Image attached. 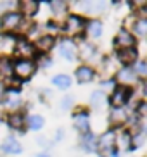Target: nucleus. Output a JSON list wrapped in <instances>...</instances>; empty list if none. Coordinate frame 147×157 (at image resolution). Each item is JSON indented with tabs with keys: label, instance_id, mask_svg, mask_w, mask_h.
I'll list each match as a JSON object with an SVG mask.
<instances>
[{
	"label": "nucleus",
	"instance_id": "obj_1",
	"mask_svg": "<svg viewBox=\"0 0 147 157\" xmlns=\"http://www.w3.org/2000/svg\"><path fill=\"white\" fill-rule=\"evenodd\" d=\"M12 71L18 74L19 78H30L33 73H35V64H33V60L30 59H19L16 64L12 66Z\"/></svg>",
	"mask_w": 147,
	"mask_h": 157
},
{
	"label": "nucleus",
	"instance_id": "obj_2",
	"mask_svg": "<svg viewBox=\"0 0 147 157\" xmlns=\"http://www.w3.org/2000/svg\"><path fill=\"white\" fill-rule=\"evenodd\" d=\"M99 150H101L102 155H109L111 150H113V147L116 145V133L114 131H107V133H104L99 138Z\"/></svg>",
	"mask_w": 147,
	"mask_h": 157
},
{
	"label": "nucleus",
	"instance_id": "obj_3",
	"mask_svg": "<svg viewBox=\"0 0 147 157\" xmlns=\"http://www.w3.org/2000/svg\"><path fill=\"white\" fill-rule=\"evenodd\" d=\"M128 97H130V88L121 85V86L114 88V92H113V95H111V104H113L114 109H120L121 105L126 104Z\"/></svg>",
	"mask_w": 147,
	"mask_h": 157
},
{
	"label": "nucleus",
	"instance_id": "obj_4",
	"mask_svg": "<svg viewBox=\"0 0 147 157\" xmlns=\"http://www.w3.org/2000/svg\"><path fill=\"white\" fill-rule=\"evenodd\" d=\"M83 28H85V21H83V17H80V16L73 14L66 19L64 31L68 33V35H76V33H80Z\"/></svg>",
	"mask_w": 147,
	"mask_h": 157
},
{
	"label": "nucleus",
	"instance_id": "obj_5",
	"mask_svg": "<svg viewBox=\"0 0 147 157\" xmlns=\"http://www.w3.org/2000/svg\"><path fill=\"white\" fill-rule=\"evenodd\" d=\"M21 21H23L21 14H18V12H9V14H5L2 17V28L5 31H12V29H16L21 24Z\"/></svg>",
	"mask_w": 147,
	"mask_h": 157
},
{
	"label": "nucleus",
	"instance_id": "obj_6",
	"mask_svg": "<svg viewBox=\"0 0 147 157\" xmlns=\"http://www.w3.org/2000/svg\"><path fill=\"white\" fill-rule=\"evenodd\" d=\"M114 43H116V47H118L120 50L121 48H130V47L135 45V38L132 36L126 29H121V31L118 33V36H116Z\"/></svg>",
	"mask_w": 147,
	"mask_h": 157
},
{
	"label": "nucleus",
	"instance_id": "obj_7",
	"mask_svg": "<svg viewBox=\"0 0 147 157\" xmlns=\"http://www.w3.org/2000/svg\"><path fill=\"white\" fill-rule=\"evenodd\" d=\"M118 81H120L123 86H126V85H133L135 81H137V74H135L133 69L125 67V69H121L120 73H118Z\"/></svg>",
	"mask_w": 147,
	"mask_h": 157
},
{
	"label": "nucleus",
	"instance_id": "obj_8",
	"mask_svg": "<svg viewBox=\"0 0 147 157\" xmlns=\"http://www.w3.org/2000/svg\"><path fill=\"white\" fill-rule=\"evenodd\" d=\"M16 54L21 56L23 59H28V57H31L35 54V48H33L31 43H28L26 40H19L16 43Z\"/></svg>",
	"mask_w": 147,
	"mask_h": 157
},
{
	"label": "nucleus",
	"instance_id": "obj_9",
	"mask_svg": "<svg viewBox=\"0 0 147 157\" xmlns=\"http://www.w3.org/2000/svg\"><path fill=\"white\" fill-rule=\"evenodd\" d=\"M2 150H4L5 154H21L23 147H21V143L16 138L9 136V138H5L4 143H2Z\"/></svg>",
	"mask_w": 147,
	"mask_h": 157
},
{
	"label": "nucleus",
	"instance_id": "obj_10",
	"mask_svg": "<svg viewBox=\"0 0 147 157\" xmlns=\"http://www.w3.org/2000/svg\"><path fill=\"white\" fill-rule=\"evenodd\" d=\"M118 59H120V62H123V64H132V62H135V59H137V50H135L133 47H130V48H121V50H118Z\"/></svg>",
	"mask_w": 147,
	"mask_h": 157
},
{
	"label": "nucleus",
	"instance_id": "obj_11",
	"mask_svg": "<svg viewBox=\"0 0 147 157\" xmlns=\"http://www.w3.org/2000/svg\"><path fill=\"white\" fill-rule=\"evenodd\" d=\"M61 56L68 60H73L74 56H76V45L71 40H62V43H61Z\"/></svg>",
	"mask_w": 147,
	"mask_h": 157
},
{
	"label": "nucleus",
	"instance_id": "obj_12",
	"mask_svg": "<svg viewBox=\"0 0 147 157\" xmlns=\"http://www.w3.org/2000/svg\"><path fill=\"white\" fill-rule=\"evenodd\" d=\"M74 74H76L78 83H88V81H92V78H93V71H92V67H88V66H80L78 69L74 71Z\"/></svg>",
	"mask_w": 147,
	"mask_h": 157
},
{
	"label": "nucleus",
	"instance_id": "obj_13",
	"mask_svg": "<svg viewBox=\"0 0 147 157\" xmlns=\"http://www.w3.org/2000/svg\"><path fill=\"white\" fill-rule=\"evenodd\" d=\"M74 126L81 133H88V116L87 112H80L74 116Z\"/></svg>",
	"mask_w": 147,
	"mask_h": 157
},
{
	"label": "nucleus",
	"instance_id": "obj_14",
	"mask_svg": "<svg viewBox=\"0 0 147 157\" xmlns=\"http://www.w3.org/2000/svg\"><path fill=\"white\" fill-rule=\"evenodd\" d=\"M52 45H54V36H50V35H45V36H40L37 40V48L42 52H49L52 48Z\"/></svg>",
	"mask_w": 147,
	"mask_h": 157
},
{
	"label": "nucleus",
	"instance_id": "obj_15",
	"mask_svg": "<svg viewBox=\"0 0 147 157\" xmlns=\"http://www.w3.org/2000/svg\"><path fill=\"white\" fill-rule=\"evenodd\" d=\"M7 123H9L10 128H14V129H21V128H23V124H24V116L21 114V112H12V114L9 116Z\"/></svg>",
	"mask_w": 147,
	"mask_h": 157
},
{
	"label": "nucleus",
	"instance_id": "obj_16",
	"mask_svg": "<svg viewBox=\"0 0 147 157\" xmlns=\"http://www.w3.org/2000/svg\"><path fill=\"white\" fill-rule=\"evenodd\" d=\"M126 121V112L123 111V109H114V111L111 112V123L113 124H121V123H125Z\"/></svg>",
	"mask_w": 147,
	"mask_h": 157
},
{
	"label": "nucleus",
	"instance_id": "obj_17",
	"mask_svg": "<svg viewBox=\"0 0 147 157\" xmlns=\"http://www.w3.org/2000/svg\"><path fill=\"white\" fill-rule=\"evenodd\" d=\"M88 35L93 38H99L102 35V23L101 21H90L88 23Z\"/></svg>",
	"mask_w": 147,
	"mask_h": 157
},
{
	"label": "nucleus",
	"instance_id": "obj_18",
	"mask_svg": "<svg viewBox=\"0 0 147 157\" xmlns=\"http://www.w3.org/2000/svg\"><path fill=\"white\" fill-rule=\"evenodd\" d=\"M52 83H54L55 86H59V88L64 90V88H69V85H71V78L66 76V74H57V76H54Z\"/></svg>",
	"mask_w": 147,
	"mask_h": 157
},
{
	"label": "nucleus",
	"instance_id": "obj_19",
	"mask_svg": "<svg viewBox=\"0 0 147 157\" xmlns=\"http://www.w3.org/2000/svg\"><path fill=\"white\" fill-rule=\"evenodd\" d=\"M104 102H106V95H104V92L97 90V92L92 93V97H90V104H92L95 109H99V107H101Z\"/></svg>",
	"mask_w": 147,
	"mask_h": 157
},
{
	"label": "nucleus",
	"instance_id": "obj_20",
	"mask_svg": "<svg viewBox=\"0 0 147 157\" xmlns=\"http://www.w3.org/2000/svg\"><path fill=\"white\" fill-rule=\"evenodd\" d=\"M21 7H23V12L28 16L35 14L38 10V2H33V0H24V2H21Z\"/></svg>",
	"mask_w": 147,
	"mask_h": 157
},
{
	"label": "nucleus",
	"instance_id": "obj_21",
	"mask_svg": "<svg viewBox=\"0 0 147 157\" xmlns=\"http://www.w3.org/2000/svg\"><path fill=\"white\" fill-rule=\"evenodd\" d=\"M133 31L135 35H138V36H145V33H147V19H138L137 23L133 24Z\"/></svg>",
	"mask_w": 147,
	"mask_h": 157
},
{
	"label": "nucleus",
	"instance_id": "obj_22",
	"mask_svg": "<svg viewBox=\"0 0 147 157\" xmlns=\"http://www.w3.org/2000/svg\"><path fill=\"white\" fill-rule=\"evenodd\" d=\"M28 124H30V128H31L33 131H38V129L43 126V117H42V116H30V117H28Z\"/></svg>",
	"mask_w": 147,
	"mask_h": 157
},
{
	"label": "nucleus",
	"instance_id": "obj_23",
	"mask_svg": "<svg viewBox=\"0 0 147 157\" xmlns=\"http://www.w3.org/2000/svg\"><path fill=\"white\" fill-rule=\"evenodd\" d=\"M12 74V64L9 59H0V76H10Z\"/></svg>",
	"mask_w": 147,
	"mask_h": 157
},
{
	"label": "nucleus",
	"instance_id": "obj_24",
	"mask_svg": "<svg viewBox=\"0 0 147 157\" xmlns=\"http://www.w3.org/2000/svg\"><path fill=\"white\" fill-rule=\"evenodd\" d=\"M93 54H95V47H93V45L83 43L81 48H80V56H81V59H90Z\"/></svg>",
	"mask_w": 147,
	"mask_h": 157
},
{
	"label": "nucleus",
	"instance_id": "obj_25",
	"mask_svg": "<svg viewBox=\"0 0 147 157\" xmlns=\"http://www.w3.org/2000/svg\"><path fill=\"white\" fill-rule=\"evenodd\" d=\"M49 5H50L52 12L57 14V16L62 14V12L66 10V4H64V2H49Z\"/></svg>",
	"mask_w": 147,
	"mask_h": 157
},
{
	"label": "nucleus",
	"instance_id": "obj_26",
	"mask_svg": "<svg viewBox=\"0 0 147 157\" xmlns=\"http://www.w3.org/2000/svg\"><path fill=\"white\" fill-rule=\"evenodd\" d=\"M142 143H144V131H138L137 135H133V136H132L130 145H133V147H140Z\"/></svg>",
	"mask_w": 147,
	"mask_h": 157
},
{
	"label": "nucleus",
	"instance_id": "obj_27",
	"mask_svg": "<svg viewBox=\"0 0 147 157\" xmlns=\"http://www.w3.org/2000/svg\"><path fill=\"white\" fill-rule=\"evenodd\" d=\"M135 71L138 73V76H140V78H145V76H147V64L144 62V60H140V62L135 66Z\"/></svg>",
	"mask_w": 147,
	"mask_h": 157
},
{
	"label": "nucleus",
	"instance_id": "obj_28",
	"mask_svg": "<svg viewBox=\"0 0 147 157\" xmlns=\"http://www.w3.org/2000/svg\"><path fill=\"white\" fill-rule=\"evenodd\" d=\"M130 142H132V136H130V135H121L120 138H118V145H120V147H123V148H126L130 145Z\"/></svg>",
	"mask_w": 147,
	"mask_h": 157
},
{
	"label": "nucleus",
	"instance_id": "obj_29",
	"mask_svg": "<svg viewBox=\"0 0 147 157\" xmlns=\"http://www.w3.org/2000/svg\"><path fill=\"white\" fill-rule=\"evenodd\" d=\"M73 105V97H64L62 100H61V109H69V107Z\"/></svg>",
	"mask_w": 147,
	"mask_h": 157
},
{
	"label": "nucleus",
	"instance_id": "obj_30",
	"mask_svg": "<svg viewBox=\"0 0 147 157\" xmlns=\"http://www.w3.org/2000/svg\"><path fill=\"white\" fill-rule=\"evenodd\" d=\"M42 66H52V59H49V57H42Z\"/></svg>",
	"mask_w": 147,
	"mask_h": 157
},
{
	"label": "nucleus",
	"instance_id": "obj_31",
	"mask_svg": "<svg viewBox=\"0 0 147 157\" xmlns=\"http://www.w3.org/2000/svg\"><path fill=\"white\" fill-rule=\"evenodd\" d=\"M138 112H140V114H145V104H144V102H140V105H138Z\"/></svg>",
	"mask_w": 147,
	"mask_h": 157
},
{
	"label": "nucleus",
	"instance_id": "obj_32",
	"mask_svg": "<svg viewBox=\"0 0 147 157\" xmlns=\"http://www.w3.org/2000/svg\"><path fill=\"white\" fill-rule=\"evenodd\" d=\"M4 95H5V88H4V85L0 83V100L4 98Z\"/></svg>",
	"mask_w": 147,
	"mask_h": 157
},
{
	"label": "nucleus",
	"instance_id": "obj_33",
	"mask_svg": "<svg viewBox=\"0 0 147 157\" xmlns=\"http://www.w3.org/2000/svg\"><path fill=\"white\" fill-rule=\"evenodd\" d=\"M38 157H50V155H45V154H40Z\"/></svg>",
	"mask_w": 147,
	"mask_h": 157
}]
</instances>
